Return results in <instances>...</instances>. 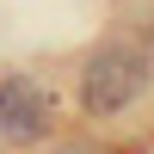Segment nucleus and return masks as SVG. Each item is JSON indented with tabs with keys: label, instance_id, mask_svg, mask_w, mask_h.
<instances>
[{
	"label": "nucleus",
	"instance_id": "1",
	"mask_svg": "<svg viewBox=\"0 0 154 154\" xmlns=\"http://www.w3.org/2000/svg\"><path fill=\"white\" fill-rule=\"evenodd\" d=\"M142 86H148L142 49L136 43H99L80 68V105H86V117H117L142 99Z\"/></svg>",
	"mask_w": 154,
	"mask_h": 154
},
{
	"label": "nucleus",
	"instance_id": "2",
	"mask_svg": "<svg viewBox=\"0 0 154 154\" xmlns=\"http://www.w3.org/2000/svg\"><path fill=\"white\" fill-rule=\"evenodd\" d=\"M49 117H56V99L31 80V74H6L0 80V142L6 148H31L49 136Z\"/></svg>",
	"mask_w": 154,
	"mask_h": 154
},
{
	"label": "nucleus",
	"instance_id": "3",
	"mask_svg": "<svg viewBox=\"0 0 154 154\" xmlns=\"http://www.w3.org/2000/svg\"><path fill=\"white\" fill-rule=\"evenodd\" d=\"M68 154H93V148H68Z\"/></svg>",
	"mask_w": 154,
	"mask_h": 154
}]
</instances>
